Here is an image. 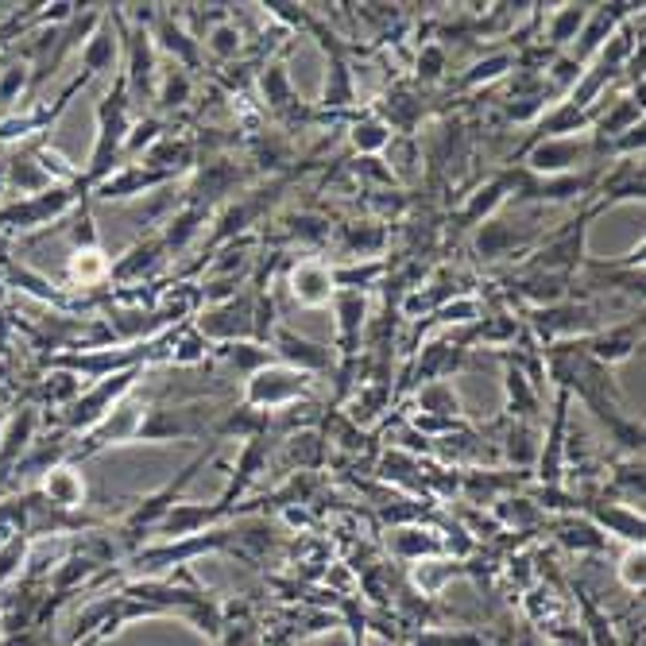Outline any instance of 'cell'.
I'll return each instance as SVG.
<instances>
[{
    "mask_svg": "<svg viewBox=\"0 0 646 646\" xmlns=\"http://www.w3.org/2000/svg\"><path fill=\"white\" fill-rule=\"evenodd\" d=\"M623 581H627V588H643V550L627 554V561H623Z\"/></svg>",
    "mask_w": 646,
    "mask_h": 646,
    "instance_id": "obj_3",
    "label": "cell"
},
{
    "mask_svg": "<svg viewBox=\"0 0 646 646\" xmlns=\"http://www.w3.org/2000/svg\"><path fill=\"white\" fill-rule=\"evenodd\" d=\"M233 39H236L233 31H217V51H225V55H229V51L236 47Z\"/></svg>",
    "mask_w": 646,
    "mask_h": 646,
    "instance_id": "obj_4",
    "label": "cell"
},
{
    "mask_svg": "<svg viewBox=\"0 0 646 646\" xmlns=\"http://www.w3.org/2000/svg\"><path fill=\"white\" fill-rule=\"evenodd\" d=\"M294 291L306 302H322V298H329V275L322 267H298L294 271Z\"/></svg>",
    "mask_w": 646,
    "mask_h": 646,
    "instance_id": "obj_1",
    "label": "cell"
},
{
    "mask_svg": "<svg viewBox=\"0 0 646 646\" xmlns=\"http://www.w3.org/2000/svg\"><path fill=\"white\" fill-rule=\"evenodd\" d=\"M47 492H51V496H55V503H62V507H70V503L82 500V484H78V480H74L66 469L55 472V476L47 480Z\"/></svg>",
    "mask_w": 646,
    "mask_h": 646,
    "instance_id": "obj_2",
    "label": "cell"
}]
</instances>
